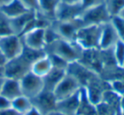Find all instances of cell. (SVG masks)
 <instances>
[{
    "instance_id": "obj_11",
    "label": "cell",
    "mask_w": 124,
    "mask_h": 115,
    "mask_svg": "<svg viewBox=\"0 0 124 115\" xmlns=\"http://www.w3.org/2000/svg\"><path fill=\"white\" fill-rule=\"evenodd\" d=\"M83 11L81 4H69L60 1L55 12V21H65L78 18Z\"/></svg>"
},
{
    "instance_id": "obj_9",
    "label": "cell",
    "mask_w": 124,
    "mask_h": 115,
    "mask_svg": "<svg viewBox=\"0 0 124 115\" xmlns=\"http://www.w3.org/2000/svg\"><path fill=\"white\" fill-rule=\"evenodd\" d=\"M83 26L84 25L81 20L76 18L70 21H57V26L54 27V30L61 38L69 41H75L77 33Z\"/></svg>"
},
{
    "instance_id": "obj_22",
    "label": "cell",
    "mask_w": 124,
    "mask_h": 115,
    "mask_svg": "<svg viewBox=\"0 0 124 115\" xmlns=\"http://www.w3.org/2000/svg\"><path fill=\"white\" fill-rule=\"evenodd\" d=\"M105 4L111 17L118 16L124 9V0H105Z\"/></svg>"
},
{
    "instance_id": "obj_6",
    "label": "cell",
    "mask_w": 124,
    "mask_h": 115,
    "mask_svg": "<svg viewBox=\"0 0 124 115\" xmlns=\"http://www.w3.org/2000/svg\"><path fill=\"white\" fill-rule=\"evenodd\" d=\"M80 85L81 84L74 76L70 73H66L53 91L56 101L63 100L74 94L78 89H80Z\"/></svg>"
},
{
    "instance_id": "obj_3",
    "label": "cell",
    "mask_w": 124,
    "mask_h": 115,
    "mask_svg": "<svg viewBox=\"0 0 124 115\" xmlns=\"http://www.w3.org/2000/svg\"><path fill=\"white\" fill-rule=\"evenodd\" d=\"M78 18L81 20L84 26H87L105 24L110 21L111 16L107 9L105 2L83 9Z\"/></svg>"
},
{
    "instance_id": "obj_36",
    "label": "cell",
    "mask_w": 124,
    "mask_h": 115,
    "mask_svg": "<svg viewBox=\"0 0 124 115\" xmlns=\"http://www.w3.org/2000/svg\"><path fill=\"white\" fill-rule=\"evenodd\" d=\"M0 78H4V67H0Z\"/></svg>"
},
{
    "instance_id": "obj_17",
    "label": "cell",
    "mask_w": 124,
    "mask_h": 115,
    "mask_svg": "<svg viewBox=\"0 0 124 115\" xmlns=\"http://www.w3.org/2000/svg\"><path fill=\"white\" fill-rule=\"evenodd\" d=\"M37 11L35 10H29L27 12L24 13V14L21 15V16H17V17L11 18L10 22L11 26H12V29L15 34L21 35L22 33L24 28L27 25V23L36 16Z\"/></svg>"
},
{
    "instance_id": "obj_8",
    "label": "cell",
    "mask_w": 124,
    "mask_h": 115,
    "mask_svg": "<svg viewBox=\"0 0 124 115\" xmlns=\"http://www.w3.org/2000/svg\"><path fill=\"white\" fill-rule=\"evenodd\" d=\"M30 100L32 106L36 107L43 115H48L55 110L57 101L53 91L43 89L39 94Z\"/></svg>"
},
{
    "instance_id": "obj_4",
    "label": "cell",
    "mask_w": 124,
    "mask_h": 115,
    "mask_svg": "<svg viewBox=\"0 0 124 115\" xmlns=\"http://www.w3.org/2000/svg\"><path fill=\"white\" fill-rule=\"evenodd\" d=\"M31 64L20 55L7 61L6 64L4 66V78L20 80L31 71Z\"/></svg>"
},
{
    "instance_id": "obj_28",
    "label": "cell",
    "mask_w": 124,
    "mask_h": 115,
    "mask_svg": "<svg viewBox=\"0 0 124 115\" xmlns=\"http://www.w3.org/2000/svg\"><path fill=\"white\" fill-rule=\"evenodd\" d=\"M0 115H22V114L18 113V112L16 111V110H15L13 107H10L5 110H1V111H0Z\"/></svg>"
},
{
    "instance_id": "obj_16",
    "label": "cell",
    "mask_w": 124,
    "mask_h": 115,
    "mask_svg": "<svg viewBox=\"0 0 124 115\" xmlns=\"http://www.w3.org/2000/svg\"><path fill=\"white\" fill-rule=\"evenodd\" d=\"M0 10L11 19L27 12L29 9L21 2V0H10L8 4L1 6Z\"/></svg>"
},
{
    "instance_id": "obj_2",
    "label": "cell",
    "mask_w": 124,
    "mask_h": 115,
    "mask_svg": "<svg viewBox=\"0 0 124 115\" xmlns=\"http://www.w3.org/2000/svg\"><path fill=\"white\" fill-rule=\"evenodd\" d=\"M103 24L87 25L83 26L78 31L75 37V41L83 49H96L100 45Z\"/></svg>"
},
{
    "instance_id": "obj_26",
    "label": "cell",
    "mask_w": 124,
    "mask_h": 115,
    "mask_svg": "<svg viewBox=\"0 0 124 115\" xmlns=\"http://www.w3.org/2000/svg\"><path fill=\"white\" fill-rule=\"evenodd\" d=\"M105 0H82L81 5L83 7V9L90 8L92 6L97 5V4H102V3H105Z\"/></svg>"
},
{
    "instance_id": "obj_1",
    "label": "cell",
    "mask_w": 124,
    "mask_h": 115,
    "mask_svg": "<svg viewBox=\"0 0 124 115\" xmlns=\"http://www.w3.org/2000/svg\"><path fill=\"white\" fill-rule=\"evenodd\" d=\"M45 47H49L51 50L50 54L61 57L68 63L80 60L83 51V49L76 41H69L61 38Z\"/></svg>"
},
{
    "instance_id": "obj_33",
    "label": "cell",
    "mask_w": 124,
    "mask_h": 115,
    "mask_svg": "<svg viewBox=\"0 0 124 115\" xmlns=\"http://www.w3.org/2000/svg\"><path fill=\"white\" fill-rule=\"evenodd\" d=\"M48 115H67V114H65V113H60V112H58V111H53V112H51L50 113H48Z\"/></svg>"
},
{
    "instance_id": "obj_32",
    "label": "cell",
    "mask_w": 124,
    "mask_h": 115,
    "mask_svg": "<svg viewBox=\"0 0 124 115\" xmlns=\"http://www.w3.org/2000/svg\"><path fill=\"white\" fill-rule=\"evenodd\" d=\"M61 2L69 4H81L82 0H61Z\"/></svg>"
},
{
    "instance_id": "obj_35",
    "label": "cell",
    "mask_w": 124,
    "mask_h": 115,
    "mask_svg": "<svg viewBox=\"0 0 124 115\" xmlns=\"http://www.w3.org/2000/svg\"><path fill=\"white\" fill-rule=\"evenodd\" d=\"M4 78H0V94H1V91H2V87H3V84H4Z\"/></svg>"
},
{
    "instance_id": "obj_29",
    "label": "cell",
    "mask_w": 124,
    "mask_h": 115,
    "mask_svg": "<svg viewBox=\"0 0 124 115\" xmlns=\"http://www.w3.org/2000/svg\"><path fill=\"white\" fill-rule=\"evenodd\" d=\"M113 86L115 88V89L118 93L124 92V82L120 80H116L113 83Z\"/></svg>"
},
{
    "instance_id": "obj_12",
    "label": "cell",
    "mask_w": 124,
    "mask_h": 115,
    "mask_svg": "<svg viewBox=\"0 0 124 115\" xmlns=\"http://www.w3.org/2000/svg\"><path fill=\"white\" fill-rule=\"evenodd\" d=\"M45 28H36L21 35L23 44L35 50H44Z\"/></svg>"
},
{
    "instance_id": "obj_38",
    "label": "cell",
    "mask_w": 124,
    "mask_h": 115,
    "mask_svg": "<svg viewBox=\"0 0 124 115\" xmlns=\"http://www.w3.org/2000/svg\"><path fill=\"white\" fill-rule=\"evenodd\" d=\"M122 107H123V109H124V97H123V99H122Z\"/></svg>"
},
{
    "instance_id": "obj_15",
    "label": "cell",
    "mask_w": 124,
    "mask_h": 115,
    "mask_svg": "<svg viewBox=\"0 0 124 115\" xmlns=\"http://www.w3.org/2000/svg\"><path fill=\"white\" fill-rule=\"evenodd\" d=\"M0 95L5 96L6 98H8L10 101H13L14 99L17 98L18 96H22L20 80L4 78L2 91H1Z\"/></svg>"
},
{
    "instance_id": "obj_24",
    "label": "cell",
    "mask_w": 124,
    "mask_h": 115,
    "mask_svg": "<svg viewBox=\"0 0 124 115\" xmlns=\"http://www.w3.org/2000/svg\"><path fill=\"white\" fill-rule=\"evenodd\" d=\"M110 22L117 33L119 39L124 42V18L121 16H116L111 17Z\"/></svg>"
},
{
    "instance_id": "obj_30",
    "label": "cell",
    "mask_w": 124,
    "mask_h": 115,
    "mask_svg": "<svg viewBox=\"0 0 124 115\" xmlns=\"http://www.w3.org/2000/svg\"><path fill=\"white\" fill-rule=\"evenodd\" d=\"M24 115H43V114H42L36 107H34V106H32Z\"/></svg>"
},
{
    "instance_id": "obj_10",
    "label": "cell",
    "mask_w": 124,
    "mask_h": 115,
    "mask_svg": "<svg viewBox=\"0 0 124 115\" xmlns=\"http://www.w3.org/2000/svg\"><path fill=\"white\" fill-rule=\"evenodd\" d=\"M81 98L82 91L80 89L71 96H68L67 98L57 101L56 106H55V111L60 112L67 115H72L74 113H77L80 106Z\"/></svg>"
},
{
    "instance_id": "obj_23",
    "label": "cell",
    "mask_w": 124,
    "mask_h": 115,
    "mask_svg": "<svg viewBox=\"0 0 124 115\" xmlns=\"http://www.w3.org/2000/svg\"><path fill=\"white\" fill-rule=\"evenodd\" d=\"M114 50V58L116 64L120 67H122L124 62V42L118 39L115 44Z\"/></svg>"
},
{
    "instance_id": "obj_39",
    "label": "cell",
    "mask_w": 124,
    "mask_h": 115,
    "mask_svg": "<svg viewBox=\"0 0 124 115\" xmlns=\"http://www.w3.org/2000/svg\"><path fill=\"white\" fill-rule=\"evenodd\" d=\"M122 67H124V62H123V65H122Z\"/></svg>"
},
{
    "instance_id": "obj_37",
    "label": "cell",
    "mask_w": 124,
    "mask_h": 115,
    "mask_svg": "<svg viewBox=\"0 0 124 115\" xmlns=\"http://www.w3.org/2000/svg\"><path fill=\"white\" fill-rule=\"evenodd\" d=\"M118 16H122V17H123V18H124V9H122V11H121V13L118 15Z\"/></svg>"
},
{
    "instance_id": "obj_18",
    "label": "cell",
    "mask_w": 124,
    "mask_h": 115,
    "mask_svg": "<svg viewBox=\"0 0 124 115\" xmlns=\"http://www.w3.org/2000/svg\"><path fill=\"white\" fill-rule=\"evenodd\" d=\"M61 0H38L39 12L49 20H55V12Z\"/></svg>"
},
{
    "instance_id": "obj_27",
    "label": "cell",
    "mask_w": 124,
    "mask_h": 115,
    "mask_svg": "<svg viewBox=\"0 0 124 115\" xmlns=\"http://www.w3.org/2000/svg\"><path fill=\"white\" fill-rule=\"evenodd\" d=\"M10 107H12V101L9 100L2 95H0V111Z\"/></svg>"
},
{
    "instance_id": "obj_19",
    "label": "cell",
    "mask_w": 124,
    "mask_h": 115,
    "mask_svg": "<svg viewBox=\"0 0 124 115\" xmlns=\"http://www.w3.org/2000/svg\"><path fill=\"white\" fill-rule=\"evenodd\" d=\"M52 67H53V66L50 62V59L47 55L46 56L43 57V58L38 60L36 62H34L31 65V71L36 75L43 78L51 70Z\"/></svg>"
},
{
    "instance_id": "obj_25",
    "label": "cell",
    "mask_w": 124,
    "mask_h": 115,
    "mask_svg": "<svg viewBox=\"0 0 124 115\" xmlns=\"http://www.w3.org/2000/svg\"><path fill=\"white\" fill-rule=\"evenodd\" d=\"M21 2L29 10L39 11L38 0H21Z\"/></svg>"
},
{
    "instance_id": "obj_20",
    "label": "cell",
    "mask_w": 124,
    "mask_h": 115,
    "mask_svg": "<svg viewBox=\"0 0 124 115\" xmlns=\"http://www.w3.org/2000/svg\"><path fill=\"white\" fill-rule=\"evenodd\" d=\"M32 106L31 100L25 96H20L12 101V107L18 113L24 115Z\"/></svg>"
},
{
    "instance_id": "obj_31",
    "label": "cell",
    "mask_w": 124,
    "mask_h": 115,
    "mask_svg": "<svg viewBox=\"0 0 124 115\" xmlns=\"http://www.w3.org/2000/svg\"><path fill=\"white\" fill-rule=\"evenodd\" d=\"M7 61H8V59L6 58L4 54L0 50V67H4L6 64V62H7Z\"/></svg>"
},
{
    "instance_id": "obj_34",
    "label": "cell",
    "mask_w": 124,
    "mask_h": 115,
    "mask_svg": "<svg viewBox=\"0 0 124 115\" xmlns=\"http://www.w3.org/2000/svg\"><path fill=\"white\" fill-rule=\"evenodd\" d=\"M9 1H10V0H0V7L3 6V5H4V4H8Z\"/></svg>"
},
{
    "instance_id": "obj_7",
    "label": "cell",
    "mask_w": 124,
    "mask_h": 115,
    "mask_svg": "<svg viewBox=\"0 0 124 115\" xmlns=\"http://www.w3.org/2000/svg\"><path fill=\"white\" fill-rule=\"evenodd\" d=\"M23 49V42L21 36L10 34L0 38V50L8 60L21 55Z\"/></svg>"
},
{
    "instance_id": "obj_13",
    "label": "cell",
    "mask_w": 124,
    "mask_h": 115,
    "mask_svg": "<svg viewBox=\"0 0 124 115\" xmlns=\"http://www.w3.org/2000/svg\"><path fill=\"white\" fill-rule=\"evenodd\" d=\"M119 37L113 25L110 21L103 24L101 36L100 40V47L101 50H110L112 46L115 45Z\"/></svg>"
},
{
    "instance_id": "obj_14",
    "label": "cell",
    "mask_w": 124,
    "mask_h": 115,
    "mask_svg": "<svg viewBox=\"0 0 124 115\" xmlns=\"http://www.w3.org/2000/svg\"><path fill=\"white\" fill-rule=\"evenodd\" d=\"M66 69L52 67L51 70L44 77H43V89H47V90L54 91V89L56 87V85L66 76Z\"/></svg>"
},
{
    "instance_id": "obj_5",
    "label": "cell",
    "mask_w": 124,
    "mask_h": 115,
    "mask_svg": "<svg viewBox=\"0 0 124 115\" xmlns=\"http://www.w3.org/2000/svg\"><path fill=\"white\" fill-rule=\"evenodd\" d=\"M20 84L22 95L29 99L35 97L43 89V78L36 75L31 71L20 79Z\"/></svg>"
},
{
    "instance_id": "obj_21",
    "label": "cell",
    "mask_w": 124,
    "mask_h": 115,
    "mask_svg": "<svg viewBox=\"0 0 124 115\" xmlns=\"http://www.w3.org/2000/svg\"><path fill=\"white\" fill-rule=\"evenodd\" d=\"M10 34H15L11 26L10 18L0 10V38Z\"/></svg>"
}]
</instances>
